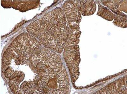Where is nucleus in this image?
<instances>
[{"mask_svg":"<svg viewBox=\"0 0 127 94\" xmlns=\"http://www.w3.org/2000/svg\"><path fill=\"white\" fill-rule=\"evenodd\" d=\"M1 4L5 8H13L24 12L37 7L39 1H1Z\"/></svg>","mask_w":127,"mask_h":94,"instance_id":"obj_3","label":"nucleus"},{"mask_svg":"<svg viewBox=\"0 0 127 94\" xmlns=\"http://www.w3.org/2000/svg\"><path fill=\"white\" fill-rule=\"evenodd\" d=\"M26 30L44 47L57 53L63 50L70 34L65 14L60 8L54 9L32 22Z\"/></svg>","mask_w":127,"mask_h":94,"instance_id":"obj_2","label":"nucleus"},{"mask_svg":"<svg viewBox=\"0 0 127 94\" xmlns=\"http://www.w3.org/2000/svg\"><path fill=\"white\" fill-rule=\"evenodd\" d=\"M41 44L32 36L16 37L3 53L2 71L9 80L10 90L14 94H33L39 80L32 71L28 59Z\"/></svg>","mask_w":127,"mask_h":94,"instance_id":"obj_1","label":"nucleus"}]
</instances>
